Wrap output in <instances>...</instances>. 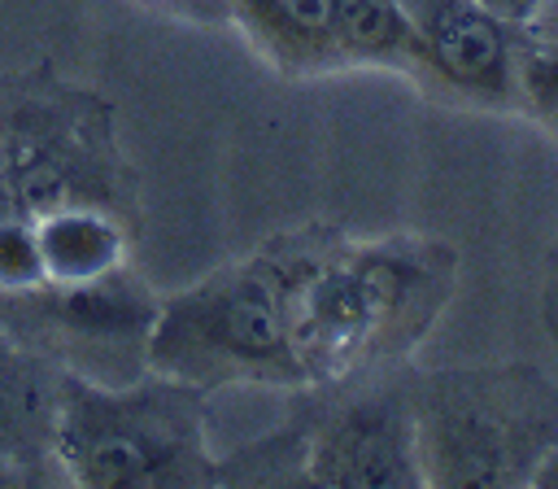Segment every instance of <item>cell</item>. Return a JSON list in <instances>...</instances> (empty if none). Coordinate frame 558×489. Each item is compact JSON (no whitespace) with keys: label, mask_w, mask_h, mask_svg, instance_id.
<instances>
[{"label":"cell","mask_w":558,"mask_h":489,"mask_svg":"<svg viewBox=\"0 0 558 489\" xmlns=\"http://www.w3.org/2000/svg\"><path fill=\"white\" fill-rule=\"evenodd\" d=\"M22 476H26V463H17L13 454L0 450V485H13V480H22Z\"/></svg>","instance_id":"obj_16"},{"label":"cell","mask_w":558,"mask_h":489,"mask_svg":"<svg viewBox=\"0 0 558 489\" xmlns=\"http://www.w3.org/2000/svg\"><path fill=\"white\" fill-rule=\"evenodd\" d=\"M410 406L427 485H527L536 458L558 445V389L523 367L427 375Z\"/></svg>","instance_id":"obj_4"},{"label":"cell","mask_w":558,"mask_h":489,"mask_svg":"<svg viewBox=\"0 0 558 489\" xmlns=\"http://www.w3.org/2000/svg\"><path fill=\"white\" fill-rule=\"evenodd\" d=\"M310 485H427L414 445V406L397 393L353 397L310 432Z\"/></svg>","instance_id":"obj_7"},{"label":"cell","mask_w":558,"mask_h":489,"mask_svg":"<svg viewBox=\"0 0 558 489\" xmlns=\"http://www.w3.org/2000/svg\"><path fill=\"white\" fill-rule=\"evenodd\" d=\"M157 297L126 271L87 284L0 288V336L48 358L57 371L122 384L148 371Z\"/></svg>","instance_id":"obj_5"},{"label":"cell","mask_w":558,"mask_h":489,"mask_svg":"<svg viewBox=\"0 0 558 489\" xmlns=\"http://www.w3.org/2000/svg\"><path fill=\"white\" fill-rule=\"evenodd\" d=\"M31 223L48 284H87L126 266V231L105 205L74 201L35 214Z\"/></svg>","instance_id":"obj_9"},{"label":"cell","mask_w":558,"mask_h":489,"mask_svg":"<svg viewBox=\"0 0 558 489\" xmlns=\"http://www.w3.org/2000/svg\"><path fill=\"white\" fill-rule=\"evenodd\" d=\"M61 371L26 345L0 336V450L17 463L52 454Z\"/></svg>","instance_id":"obj_10"},{"label":"cell","mask_w":558,"mask_h":489,"mask_svg":"<svg viewBox=\"0 0 558 489\" xmlns=\"http://www.w3.org/2000/svg\"><path fill=\"white\" fill-rule=\"evenodd\" d=\"M336 44L344 65H405L418 70V48L401 0H331Z\"/></svg>","instance_id":"obj_11"},{"label":"cell","mask_w":558,"mask_h":489,"mask_svg":"<svg viewBox=\"0 0 558 489\" xmlns=\"http://www.w3.org/2000/svg\"><path fill=\"white\" fill-rule=\"evenodd\" d=\"M449 288L453 253L436 240H314L288 288V345L305 384H340L410 349Z\"/></svg>","instance_id":"obj_1"},{"label":"cell","mask_w":558,"mask_h":489,"mask_svg":"<svg viewBox=\"0 0 558 489\" xmlns=\"http://www.w3.org/2000/svg\"><path fill=\"white\" fill-rule=\"evenodd\" d=\"M52 458L74 485H209L205 393L166 375L100 384L61 371Z\"/></svg>","instance_id":"obj_3"},{"label":"cell","mask_w":558,"mask_h":489,"mask_svg":"<svg viewBox=\"0 0 558 489\" xmlns=\"http://www.w3.org/2000/svg\"><path fill=\"white\" fill-rule=\"evenodd\" d=\"M13 210H17V205H13V201H9V192L0 188V218H4V214H13Z\"/></svg>","instance_id":"obj_18"},{"label":"cell","mask_w":558,"mask_h":489,"mask_svg":"<svg viewBox=\"0 0 558 489\" xmlns=\"http://www.w3.org/2000/svg\"><path fill=\"white\" fill-rule=\"evenodd\" d=\"M480 4H484V9H493L497 17H506V22H510V26H519V31H523V26H532V17L545 9V0H480Z\"/></svg>","instance_id":"obj_14"},{"label":"cell","mask_w":558,"mask_h":489,"mask_svg":"<svg viewBox=\"0 0 558 489\" xmlns=\"http://www.w3.org/2000/svg\"><path fill=\"white\" fill-rule=\"evenodd\" d=\"M314 240H279L266 253L209 271L157 301L148 371L214 393L222 384L301 389L288 345V288Z\"/></svg>","instance_id":"obj_2"},{"label":"cell","mask_w":558,"mask_h":489,"mask_svg":"<svg viewBox=\"0 0 558 489\" xmlns=\"http://www.w3.org/2000/svg\"><path fill=\"white\" fill-rule=\"evenodd\" d=\"M418 70H432L462 96L475 100H519L523 96V57L506 17L484 9L480 0H401Z\"/></svg>","instance_id":"obj_6"},{"label":"cell","mask_w":558,"mask_h":489,"mask_svg":"<svg viewBox=\"0 0 558 489\" xmlns=\"http://www.w3.org/2000/svg\"><path fill=\"white\" fill-rule=\"evenodd\" d=\"M523 96H532L549 118H558V48L541 44V52L523 57Z\"/></svg>","instance_id":"obj_13"},{"label":"cell","mask_w":558,"mask_h":489,"mask_svg":"<svg viewBox=\"0 0 558 489\" xmlns=\"http://www.w3.org/2000/svg\"><path fill=\"white\" fill-rule=\"evenodd\" d=\"M231 17L253 52L283 74H323L344 65L331 0H231Z\"/></svg>","instance_id":"obj_8"},{"label":"cell","mask_w":558,"mask_h":489,"mask_svg":"<svg viewBox=\"0 0 558 489\" xmlns=\"http://www.w3.org/2000/svg\"><path fill=\"white\" fill-rule=\"evenodd\" d=\"M549 319H554V332H558V271H554V288H549Z\"/></svg>","instance_id":"obj_17"},{"label":"cell","mask_w":558,"mask_h":489,"mask_svg":"<svg viewBox=\"0 0 558 489\" xmlns=\"http://www.w3.org/2000/svg\"><path fill=\"white\" fill-rule=\"evenodd\" d=\"M527 31H536V39H541V44L558 48V0H545V9L532 17V26H527Z\"/></svg>","instance_id":"obj_15"},{"label":"cell","mask_w":558,"mask_h":489,"mask_svg":"<svg viewBox=\"0 0 558 489\" xmlns=\"http://www.w3.org/2000/svg\"><path fill=\"white\" fill-rule=\"evenodd\" d=\"M31 284H44L35 223L31 214L13 210L0 218V288H31Z\"/></svg>","instance_id":"obj_12"}]
</instances>
